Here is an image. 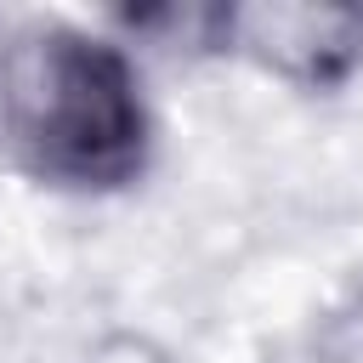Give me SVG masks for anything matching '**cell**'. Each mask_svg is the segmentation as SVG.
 <instances>
[{"label":"cell","mask_w":363,"mask_h":363,"mask_svg":"<svg viewBox=\"0 0 363 363\" xmlns=\"http://www.w3.org/2000/svg\"><path fill=\"white\" fill-rule=\"evenodd\" d=\"M0 142L45 187H136L153 164V108L130 45L62 17H28L6 28Z\"/></svg>","instance_id":"cell-1"},{"label":"cell","mask_w":363,"mask_h":363,"mask_svg":"<svg viewBox=\"0 0 363 363\" xmlns=\"http://www.w3.org/2000/svg\"><path fill=\"white\" fill-rule=\"evenodd\" d=\"M216 57H238L306 96L363 68V6L346 0H216Z\"/></svg>","instance_id":"cell-2"},{"label":"cell","mask_w":363,"mask_h":363,"mask_svg":"<svg viewBox=\"0 0 363 363\" xmlns=\"http://www.w3.org/2000/svg\"><path fill=\"white\" fill-rule=\"evenodd\" d=\"M85 363H176V357L153 335H142V329H113V335H102L85 352Z\"/></svg>","instance_id":"cell-3"}]
</instances>
